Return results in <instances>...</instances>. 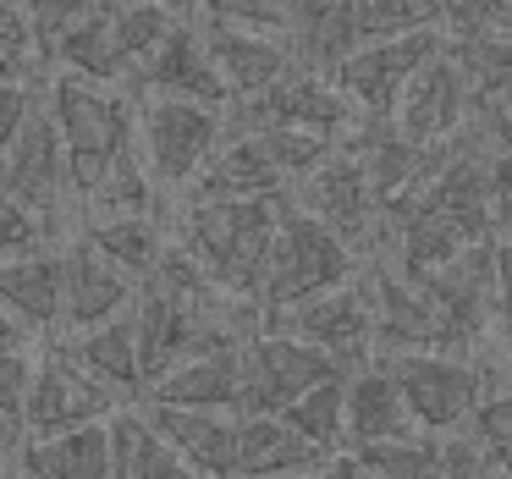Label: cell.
Wrapping results in <instances>:
<instances>
[{
	"label": "cell",
	"mask_w": 512,
	"mask_h": 479,
	"mask_svg": "<svg viewBox=\"0 0 512 479\" xmlns=\"http://www.w3.org/2000/svg\"><path fill=\"white\" fill-rule=\"evenodd\" d=\"M496 325H501V342L512 347V237L496 248Z\"/></svg>",
	"instance_id": "cell-41"
},
{
	"label": "cell",
	"mask_w": 512,
	"mask_h": 479,
	"mask_svg": "<svg viewBox=\"0 0 512 479\" xmlns=\"http://www.w3.org/2000/svg\"><path fill=\"white\" fill-rule=\"evenodd\" d=\"M281 204L287 199H232L210 204L193 199L182 215V243L193 248L210 281L237 303L265 309V276H270V248L281 232Z\"/></svg>",
	"instance_id": "cell-1"
},
{
	"label": "cell",
	"mask_w": 512,
	"mask_h": 479,
	"mask_svg": "<svg viewBox=\"0 0 512 479\" xmlns=\"http://www.w3.org/2000/svg\"><path fill=\"white\" fill-rule=\"evenodd\" d=\"M0 298H6L12 320H23L45 342L56 325H67V254L45 248V254L28 259H6L0 265Z\"/></svg>",
	"instance_id": "cell-18"
},
{
	"label": "cell",
	"mask_w": 512,
	"mask_h": 479,
	"mask_svg": "<svg viewBox=\"0 0 512 479\" xmlns=\"http://www.w3.org/2000/svg\"><path fill=\"white\" fill-rule=\"evenodd\" d=\"M325 452L309 446L281 413H248L237 424V479H292L325 474Z\"/></svg>",
	"instance_id": "cell-22"
},
{
	"label": "cell",
	"mask_w": 512,
	"mask_h": 479,
	"mask_svg": "<svg viewBox=\"0 0 512 479\" xmlns=\"http://www.w3.org/2000/svg\"><path fill=\"white\" fill-rule=\"evenodd\" d=\"M56 61L89 83H122L127 72L138 78V50H133V0H100L89 23L56 45Z\"/></svg>",
	"instance_id": "cell-16"
},
{
	"label": "cell",
	"mask_w": 512,
	"mask_h": 479,
	"mask_svg": "<svg viewBox=\"0 0 512 479\" xmlns=\"http://www.w3.org/2000/svg\"><path fill=\"white\" fill-rule=\"evenodd\" d=\"M281 419L303 435L309 446H320L325 457H342V441H347V380H331V386L309 391L303 402H292Z\"/></svg>",
	"instance_id": "cell-31"
},
{
	"label": "cell",
	"mask_w": 512,
	"mask_h": 479,
	"mask_svg": "<svg viewBox=\"0 0 512 479\" xmlns=\"http://www.w3.org/2000/svg\"><path fill=\"white\" fill-rule=\"evenodd\" d=\"M287 177L276 171V160L265 155L254 133H237L221 155L210 160L199 182H193V199H210V204H232V199H287Z\"/></svg>",
	"instance_id": "cell-25"
},
{
	"label": "cell",
	"mask_w": 512,
	"mask_h": 479,
	"mask_svg": "<svg viewBox=\"0 0 512 479\" xmlns=\"http://www.w3.org/2000/svg\"><path fill=\"white\" fill-rule=\"evenodd\" d=\"M408 435H419V419H413L408 397L397 391V380L380 364L358 369L347 380V441H353V452L380 441H408Z\"/></svg>",
	"instance_id": "cell-23"
},
{
	"label": "cell",
	"mask_w": 512,
	"mask_h": 479,
	"mask_svg": "<svg viewBox=\"0 0 512 479\" xmlns=\"http://www.w3.org/2000/svg\"><path fill=\"white\" fill-rule=\"evenodd\" d=\"M353 375L358 369L347 358L325 353V347L281 336V331H259L243 347V419L248 413H287L309 391L331 386V380H353Z\"/></svg>",
	"instance_id": "cell-4"
},
{
	"label": "cell",
	"mask_w": 512,
	"mask_h": 479,
	"mask_svg": "<svg viewBox=\"0 0 512 479\" xmlns=\"http://www.w3.org/2000/svg\"><path fill=\"white\" fill-rule=\"evenodd\" d=\"M50 232H56V221H45V215L23 210V204H0V248H6V259L45 254Z\"/></svg>",
	"instance_id": "cell-39"
},
{
	"label": "cell",
	"mask_w": 512,
	"mask_h": 479,
	"mask_svg": "<svg viewBox=\"0 0 512 479\" xmlns=\"http://www.w3.org/2000/svg\"><path fill=\"white\" fill-rule=\"evenodd\" d=\"M61 254H67V331L72 336L100 331V325L122 320L138 303V281L122 265H111L105 254H94L83 237L72 248H61Z\"/></svg>",
	"instance_id": "cell-17"
},
{
	"label": "cell",
	"mask_w": 512,
	"mask_h": 479,
	"mask_svg": "<svg viewBox=\"0 0 512 479\" xmlns=\"http://www.w3.org/2000/svg\"><path fill=\"white\" fill-rule=\"evenodd\" d=\"M435 479H512V474L490 457V446L479 441V435H452V441H441V468H435Z\"/></svg>",
	"instance_id": "cell-38"
},
{
	"label": "cell",
	"mask_w": 512,
	"mask_h": 479,
	"mask_svg": "<svg viewBox=\"0 0 512 479\" xmlns=\"http://www.w3.org/2000/svg\"><path fill=\"white\" fill-rule=\"evenodd\" d=\"M292 479H325V474H292Z\"/></svg>",
	"instance_id": "cell-45"
},
{
	"label": "cell",
	"mask_w": 512,
	"mask_h": 479,
	"mask_svg": "<svg viewBox=\"0 0 512 479\" xmlns=\"http://www.w3.org/2000/svg\"><path fill=\"white\" fill-rule=\"evenodd\" d=\"M72 358L89 369L94 380H105L111 391H133V397H149V380H144V353H138V314L127 309L122 320L100 325L89 336H72Z\"/></svg>",
	"instance_id": "cell-26"
},
{
	"label": "cell",
	"mask_w": 512,
	"mask_h": 479,
	"mask_svg": "<svg viewBox=\"0 0 512 479\" xmlns=\"http://www.w3.org/2000/svg\"><path fill=\"white\" fill-rule=\"evenodd\" d=\"M50 111H56L61 144H67V166H72V193L83 204L116 177L133 155V133H138V105H127L116 89L89 83L78 72L50 78Z\"/></svg>",
	"instance_id": "cell-2"
},
{
	"label": "cell",
	"mask_w": 512,
	"mask_h": 479,
	"mask_svg": "<svg viewBox=\"0 0 512 479\" xmlns=\"http://www.w3.org/2000/svg\"><path fill=\"white\" fill-rule=\"evenodd\" d=\"M204 39H210V56H215V67H221V78L232 83L237 111H243V105H254V100H265V94L276 89L292 67H298V56H292L287 39L232 34V28H204Z\"/></svg>",
	"instance_id": "cell-21"
},
{
	"label": "cell",
	"mask_w": 512,
	"mask_h": 479,
	"mask_svg": "<svg viewBox=\"0 0 512 479\" xmlns=\"http://www.w3.org/2000/svg\"><path fill=\"white\" fill-rule=\"evenodd\" d=\"M474 94H468L463 67L452 61V45L430 61V67L413 78V89L402 94V111H397V133L419 149H452L463 133V122H474Z\"/></svg>",
	"instance_id": "cell-15"
},
{
	"label": "cell",
	"mask_w": 512,
	"mask_h": 479,
	"mask_svg": "<svg viewBox=\"0 0 512 479\" xmlns=\"http://www.w3.org/2000/svg\"><path fill=\"white\" fill-rule=\"evenodd\" d=\"M226 116L210 105L188 100H138V144H144V166L155 182L182 188L199 182L210 171V160L221 155Z\"/></svg>",
	"instance_id": "cell-6"
},
{
	"label": "cell",
	"mask_w": 512,
	"mask_h": 479,
	"mask_svg": "<svg viewBox=\"0 0 512 479\" xmlns=\"http://www.w3.org/2000/svg\"><path fill=\"white\" fill-rule=\"evenodd\" d=\"M446 34L452 39L507 34L512 39V0H446Z\"/></svg>",
	"instance_id": "cell-37"
},
{
	"label": "cell",
	"mask_w": 512,
	"mask_h": 479,
	"mask_svg": "<svg viewBox=\"0 0 512 479\" xmlns=\"http://www.w3.org/2000/svg\"><path fill=\"white\" fill-rule=\"evenodd\" d=\"M496 248L501 243H479L468 248L457 265L435 270L424 287L435 298V314H441V353H474L485 342L490 320H496Z\"/></svg>",
	"instance_id": "cell-11"
},
{
	"label": "cell",
	"mask_w": 512,
	"mask_h": 479,
	"mask_svg": "<svg viewBox=\"0 0 512 479\" xmlns=\"http://www.w3.org/2000/svg\"><path fill=\"white\" fill-rule=\"evenodd\" d=\"M133 89H138V100H188V105H210V111H221V116L237 111V94H232V83L221 78V67H215L210 39L193 23L171 28L166 45L138 67Z\"/></svg>",
	"instance_id": "cell-12"
},
{
	"label": "cell",
	"mask_w": 512,
	"mask_h": 479,
	"mask_svg": "<svg viewBox=\"0 0 512 479\" xmlns=\"http://www.w3.org/2000/svg\"><path fill=\"white\" fill-rule=\"evenodd\" d=\"M17 479H23V474H17Z\"/></svg>",
	"instance_id": "cell-46"
},
{
	"label": "cell",
	"mask_w": 512,
	"mask_h": 479,
	"mask_svg": "<svg viewBox=\"0 0 512 479\" xmlns=\"http://www.w3.org/2000/svg\"><path fill=\"white\" fill-rule=\"evenodd\" d=\"M0 171H6V204H23V210L45 215V221H61V204H67V188H72V166H67V144H61L56 111H50V94H45L34 122L6 144V166Z\"/></svg>",
	"instance_id": "cell-13"
},
{
	"label": "cell",
	"mask_w": 512,
	"mask_h": 479,
	"mask_svg": "<svg viewBox=\"0 0 512 479\" xmlns=\"http://www.w3.org/2000/svg\"><path fill=\"white\" fill-rule=\"evenodd\" d=\"M83 243H89L94 254H105L111 265H122L138 287H144V281L160 270V259H166L160 232H155L149 215H111V221H89V226H83Z\"/></svg>",
	"instance_id": "cell-30"
},
{
	"label": "cell",
	"mask_w": 512,
	"mask_h": 479,
	"mask_svg": "<svg viewBox=\"0 0 512 479\" xmlns=\"http://www.w3.org/2000/svg\"><path fill=\"white\" fill-rule=\"evenodd\" d=\"M116 391L105 380H94L89 369L72 358V347H50L39 358V380H34V402H28V441H50L67 430H89V424H111L116 419Z\"/></svg>",
	"instance_id": "cell-9"
},
{
	"label": "cell",
	"mask_w": 512,
	"mask_h": 479,
	"mask_svg": "<svg viewBox=\"0 0 512 479\" xmlns=\"http://www.w3.org/2000/svg\"><path fill=\"white\" fill-rule=\"evenodd\" d=\"M490 193H496V232H512V155L490 149Z\"/></svg>",
	"instance_id": "cell-42"
},
{
	"label": "cell",
	"mask_w": 512,
	"mask_h": 479,
	"mask_svg": "<svg viewBox=\"0 0 512 479\" xmlns=\"http://www.w3.org/2000/svg\"><path fill=\"white\" fill-rule=\"evenodd\" d=\"M446 45H452L446 28L402 34V39H375V45H358L353 56L331 72V83L364 111V122H397L402 94L413 89V78H419Z\"/></svg>",
	"instance_id": "cell-5"
},
{
	"label": "cell",
	"mask_w": 512,
	"mask_h": 479,
	"mask_svg": "<svg viewBox=\"0 0 512 479\" xmlns=\"http://www.w3.org/2000/svg\"><path fill=\"white\" fill-rule=\"evenodd\" d=\"M199 12L210 28H232V34H265L292 45V12L287 0H199Z\"/></svg>",
	"instance_id": "cell-33"
},
{
	"label": "cell",
	"mask_w": 512,
	"mask_h": 479,
	"mask_svg": "<svg viewBox=\"0 0 512 479\" xmlns=\"http://www.w3.org/2000/svg\"><path fill=\"white\" fill-rule=\"evenodd\" d=\"M452 61L463 67V78H468V94H474L479 122L512 105V39L507 34L452 39Z\"/></svg>",
	"instance_id": "cell-29"
},
{
	"label": "cell",
	"mask_w": 512,
	"mask_h": 479,
	"mask_svg": "<svg viewBox=\"0 0 512 479\" xmlns=\"http://www.w3.org/2000/svg\"><path fill=\"white\" fill-rule=\"evenodd\" d=\"M265 331L298 336V342H314L325 353L347 358V364H364V353L375 347V303H369L364 276L342 292H325V298L292 303V309L265 314Z\"/></svg>",
	"instance_id": "cell-14"
},
{
	"label": "cell",
	"mask_w": 512,
	"mask_h": 479,
	"mask_svg": "<svg viewBox=\"0 0 512 479\" xmlns=\"http://www.w3.org/2000/svg\"><path fill=\"white\" fill-rule=\"evenodd\" d=\"M243 347L248 342H226L210 353L188 358L182 369H171L149 402H166V408H204V413H237L243 419Z\"/></svg>",
	"instance_id": "cell-19"
},
{
	"label": "cell",
	"mask_w": 512,
	"mask_h": 479,
	"mask_svg": "<svg viewBox=\"0 0 512 479\" xmlns=\"http://www.w3.org/2000/svg\"><path fill=\"white\" fill-rule=\"evenodd\" d=\"M259 144H265V155L276 160V171L287 177V188H298L303 177H314V171L325 166V160H336V138H320V133H298V127H259Z\"/></svg>",
	"instance_id": "cell-32"
},
{
	"label": "cell",
	"mask_w": 512,
	"mask_h": 479,
	"mask_svg": "<svg viewBox=\"0 0 512 479\" xmlns=\"http://www.w3.org/2000/svg\"><path fill=\"white\" fill-rule=\"evenodd\" d=\"M375 479H435L441 468V441L435 435H408V441H380L353 452Z\"/></svg>",
	"instance_id": "cell-35"
},
{
	"label": "cell",
	"mask_w": 512,
	"mask_h": 479,
	"mask_svg": "<svg viewBox=\"0 0 512 479\" xmlns=\"http://www.w3.org/2000/svg\"><path fill=\"white\" fill-rule=\"evenodd\" d=\"M325 479H375V474H369L353 452H342V457H331V463H325Z\"/></svg>",
	"instance_id": "cell-44"
},
{
	"label": "cell",
	"mask_w": 512,
	"mask_h": 479,
	"mask_svg": "<svg viewBox=\"0 0 512 479\" xmlns=\"http://www.w3.org/2000/svg\"><path fill=\"white\" fill-rule=\"evenodd\" d=\"M397 391L408 397L419 430H457L474 424V413L485 408V369L452 353H386L380 358Z\"/></svg>",
	"instance_id": "cell-7"
},
{
	"label": "cell",
	"mask_w": 512,
	"mask_h": 479,
	"mask_svg": "<svg viewBox=\"0 0 512 479\" xmlns=\"http://www.w3.org/2000/svg\"><path fill=\"white\" fill-rule=\"evenodd\" d=\"M446 28V0H347L342 6V39L347 56L375 39H402V34H430Z\"/></svg>",
	"instance_id": "cell-28"
},
{
	"label": "cell",
	"mask_w": 512,
	"mask_h": 479,
	"mask_svg": "<svg viewBox=\"0 0 512 479\" xmlns=\"http://www.w3.org/2000/svg\"><path fill=\"white\" fill-rule=\"evenodd\" d=\"M364 276V254L347 237H336L325 221H314L303 204H281V232L270 248V276H265V314L292 309V303L342 292Z\"/></svg>",
	"instance_id": "cell-3"
},
{
	"label": "cell",
	"mask_w": 512,
	"mask_h": 479,
	"mask_svg": "<svg viewBox=\"0 0 512 479\" xmlns=\"http://www.w3.org/2000/svg\"><path fill=\"white\" fill-rule=\"evenodd\" d=\"M12 6L39 28V39H45V45L56 50L67 34H78V28L89 23V12L100 6V0H12Z\"/></svg>",
	"instance_id": "cell-36"
},
{
	"label": "cell",
	"mask_w": 512,
	"mask_h": 479,
	"mask_svg": "<svg viewBox=\"0 0 512 479\" xmlns=\"http://www.w3.org/2000/svg\"><path fill=\"white\" fill-rule=\"evenodd\" d=\"M474 435L490 446V457H496V463L512 474V391L485 397V408L474 413Z\"/></svg>",
	"instance_id": "cell-40"
},
{
	"label": "cell",
	"mask_w": 512,
	"mask_h": 479,
	"mask_svg": "<svg viewBox=\"0 0 512 479\" xmlns=\"http://www.w3.org/2000/svg\"><path fill=\"white\" fill-rule=\"evenodd\" d=\"M292 204H303L314 221H325L336 237H347L364 259H375V248H386V215H380L375 188H369L353 149H336V160H325L314 177H303L292 188Z\"/></svg>",
	"instance_id": "cell-8"
},
{
	"label": "cell",
	"mask_w": 512,
	"mask_h": 479,
	"mask_svg": "<svg viewBox=\"0 0 512 479\" xmlns=\"http://www.w3.org/2000/svg\"><path fill=\"white\" fill-rule=\"evenodd\" d=\"M485 144H496V155H512V105L507 111H496V116H485Z\"/></svg>",
	"instance_id": "cell-43"
},
{
	"label": "cell",
	"mask_w": 512,
	"mask_h": 479,
	"mask_svg": "<svg viewBox=\"0 0 512 479\" xmlns=\"http://www.w3.org/2000/svg\"><path fill=\"white\" fill-rule=\"evenodd\" d=\"M56 50L39 39V28L6 0V17H0V67H6V83H45V61Z\"/></svg>",
	"instance_id": "cell-34"
},
{
	"label": "cell",
	"mask_w": 512,
	"mask_h": 479,
	"mask_svg": "<svg viewBox=\"0 0 512 479\" xmlns=\"http://www.w3.org/2000/svg\"><path fill=\"white\" fill-rule=\"evenodd\" d=\"M23 479H116V435L111 424L67 430L50 441H28L17 457Z\"/></svg>",
	"instance_id": "cell-24"
},
{
	"label": "cell",
	"mask_w": 512,
	"mask_h": 479,
	"mask_svg": "<svg viewBox=\"0 0 512 479\" xmlns=\"http://www.w3.org/2000/svg\"><path fill=\"white\" fill-rule=\"evenodd\" d=\"M149 424L199 468L204 479H237V413H204V408H166L149 402Z\"/></svg>",
	"instance_id": "cell-20"
},
{
	"label": "cell",
	"mask_w": 512,
	"mask_h": 479,
	"mask_svg": "<svg viewBox=\"0 0 512 479\" xmlns=\"http://www.w3.org/2000/svg\"><path fill=\"white\" fill-rule=\"evenodd\" d=\"M111 435H116V479H204L199 468L149 424V413L122 408L111 419Z\"/></svg>",
	"instance_id": "cell-27"
},
{
	"label": "cell",
	"mask_w": 512,
	"mask_h": 479,
	"mask_svg": "<svg viewBox=\"0 0 512 479\" xmlns=\"http://www.w3.org/2000/svg\"><path fill=\"white\" fill-rule=\"evenodd\" d=\"M358 116H364V111H358V105L347 100L325 72L292 67L287 78L265 94V100H254V105L237 111V122H243L237 133H259V127H298V133H320V138L347 144V138L364 127Z\"/></svg>",
	"instance_id": "cell-10"
}]
</instances>
